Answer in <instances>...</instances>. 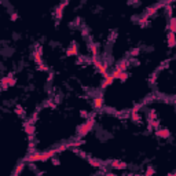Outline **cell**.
Wrapping results in <instances>:
<instances>
[{
    "instance_id": "6",
    "label": "cell",
    "mask_w": 176,
    "mask_h": 176,
    "mask_svg": "<svg viewBox=\"0 0 176 176\" xmlns=\"http://www.w3.org/2000/svg\"><path fill=\"white\" fill-rule=\"evenodd\" d=\"M169 30L176 33V18H171V21H169V25H168Z\"/></svg>"
},
{
    "instance_id": "13",
    "label": "cell",
    "mask_w": 176,
    "mask_h": 176,
    "mask_svg": "<svg viewBox=\"0 0 176 176\" xmlns=\"http://www.w3.org/2000/svg\"><path fill=\"white\" fill-rule=\"evenodd\" d=\"M151 174H154V169L149 168V169H147V172H146V175H151Z\"/></svg>"
},
{
    "instance_id": "4",
    "label": "cell",
    "mask_w": 176,
    "mask_h": 176,
    "mask_svg": "<svg viewBox=\"0 0 176 176\" xmlns=\"http://www.w3.org/2000/svg\"><path fill=\"white\" fill-rule=\"evenodd\" d=\"M168 46L169 47L176 46V33H174V32H169L168 33Z\"/></svg>"
},
{
    "instance_id": "5",
    "label": "cell",
    "mask_w": 176,
    "mask_h": 176,
    "mask_svg": "<svg viewBox=\"0 0 176 176\" xmlns=\"http://www.w3.org/2000/svg\"><path fill=\"white\" fill-rule=\"evenodd\" d=\"M155 135H157L158 138H162V139H166V138H169V131L168 130H158L155 132Z\"/></svg>"
},
{
    "instance_id": "9",
    "label": "cell",
    "mask_w": 176,
    "mask_h": 176,
    "mask_svg": "<svg viewBox=\"0 0 176 176\" xmlns=\"http://www.w3.org/2000/svg\"><path fill=\"white\" fill-rule=\"evenodd\" d=\"M95 107H96V109H101V107H102V99L101 98L95 99Z\"/></svg>"
},
{
    "instance_id": "12",
    "label": "cell",
    "mask_w": 176,
    "mask_h": 176,
    "mask_svg": "<svg viewBox=\"0 0 176 176\" xmlns=\"http://www.w3.org/2000/svg\"><path fill=\"white\" fill-rule=\"evenodd\" d=\"M138 54H139V48H135V50H132V55H134V57H136Z\"/></svg>"
},
{
    "instance_id": "3",
    "label": "cell",
    "mask_w": 176,
    "mask_h": 176,
    "mask_svg": "<svg viewBox=\"0 0 176 176\" xmlns=\"http://www.w3.org/2000/svg\"><path fill=\"white\" fill-rule=\"evenodd\" d=\"M110 166L111 168H114V169H124V168H127V164L122 162V161H120V160H114V161H111L110 162Z\"/></svg>"
},
{
    "instance_id": "10",
    "label": "cell",
    "mask_w": 176,
    "mask_h": 176,
    "mask_svg": "<svg viewBox=\"0 0 176 176\" xmlns=\"http://www.w3.org/2000/svg\"><path fill=\"white\" fill-rule=\"evenodd\" d=\"M90 162H91V164H92V165H94V166H99V165H101V164H99V162H98V161H95V160H90Z\"/></svg>"
},
{
    "instance_id": "7",
    "label": "cell",
    "mask_w": 176,
    "mask_h": 176,
    "mask_svg": "<svg viewBox=\"0 0 176 176\" xmlns=\"http://www.w3.org/2000/svg\"><path fill=\"white\" fill-rule=\"evenodd\" d=\"M127 65H128L127 61H121V62L118 63V66H117V69L121 70V72H125V69H127Z\"/></svg>"
},
{
    "instance_id": "14",
    "label": "cell",
    "mask_w": 176,
    "mask_h": 176,
    "mask_svg": "<svg viewBox=\"0 0 176 176\" xmlns=\"http://www.w3.org/2000/svg\"><path fill=\"white\" fill-rule=\"evenodd\" d=\"M17 18H18V14H13V15H11V21H15Z\"/></svg>"
},
{
    "instance_id": "2",
    "label": "cell",
    "mask_w": 176,
    "mask_h": 176,
    "mask_svg": "<svg viewBox=\"0 0 176 176\" xmlns=\"http://www.w3.org/2000/svg\"><path fill=\"white\" fill-rule=\"evenodd\" d=\"M92 125H94V118L88 120L87 122H84V124L80 127V130H78V134H80V135H86V134H88V132L91 131V128H92Z\"/></svg>"
},
{
    "instance_id": "11",
    "label": "cell",
    "mask_w": 176,
    "mask_h": 176,
    "mask_svg": "<svg viewBox=\"0 0 176 176\" xmlns=\"http://www.w3.org/2000/svg\"><path fill=\"white\" fill-rule=\"evenodd\" d=\"M15 111H17V114H19V116H21V114H23V110H21V107H19V106H17Z\"/></svg>"
},
{
    "instance_id": "1",
    "label": "cell",
    "mask_w": 176,
    "mask_h": 176,
    "mask_svg": "<svg viewBox=\"0 0 176 176\" xmlns=\"http://www.w3.org/2000/svg\"><path fill=\"white\" fill-rule=\"evenodd\" d=\"M58 153V150H50V151H46L43 154H33V155H29L28 160L29 161H47L48 158L54 157L55 154Z\"/></svg>"
},
{
    "instance_id": "8",
    "label": "cell",
    "mask_w": 176,
    "mask_h": 176,
    "mask_svg": "<svg viewBox=\"0 0 176 176\" xmlns=\"http://www.w3.org/2000/svg\"><path fill=\"white\" fill-rule=\"evenodd\" d=\"M25 131H26V134H28V135H33V132H34L33 125H30V124H25Z\"/></svg>"
}]
</instances>
